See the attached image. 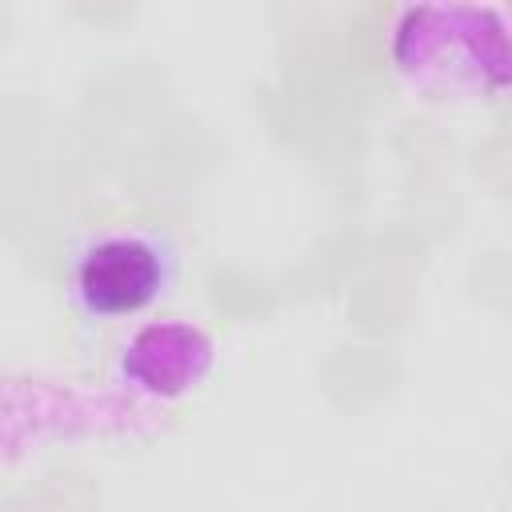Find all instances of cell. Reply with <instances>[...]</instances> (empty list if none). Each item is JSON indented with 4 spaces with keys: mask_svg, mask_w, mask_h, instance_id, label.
I'll use <instances>...</instances> for the list:
<instances>
[{
    "mask_svg": "<svg viewBox=\"0 0 512 512\" xmlns=\"http://www.w3.org/2000/svg\"><path fill=\"white\" fill-rule=\"evenodd\" d=\"M168 284V256L156 240L112 232L92 240L72 268V292L88 316L120 320L144 312Z\"/></svg>",
    "mask_w": 512,
    "mask_h": 512,
    "instance_id": "obj_1",
    "label": "cell"
},
{
    "mask_svg": "<svg viewBox=\"0 0 512 512\" xmlns=\"http://www.w3.org/2000/svg\"><path fill=\"white\" fill-rule=\"evenodd\" d=\"M212 364V340L188 320L144 324L120 356L124 380L148 396H180L204 380Z\"/></svg>",
    "mask_w": 512,
    "mask_h": 512,
    "instance_id": "obj_2",
    "label": "cell"
}]
</instances>
